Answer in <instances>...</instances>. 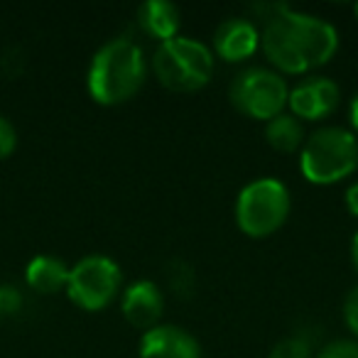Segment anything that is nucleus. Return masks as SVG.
<instances>
[{
	"mask_svg": "<svg viewBox=\"0 0 358 358\" xmlns=\"http://www.w3.org/2000/svg\"><path fill=\"white\" fill-rule=\"evenodd\" d=\"M152 69L162 86L189 94L204 89L214 76V52L204 42L177 35L167 42H159L152 55Z\"/></svg>",
	"mask_w": 358,
	"mask_h": 358,
	"instance_id": "3",
	"label": "nucleus"
},
{
	"mask_svg": "<svg viewBox=\"0 0 358 358\" xmlns=\"http://www.w3.org/2000/svg\"><path fill=\"white\" fill-rule=\"evenodd\" d=\"M302 174L314 185H334L358 167V140L351 130L329 125L312 133L299 155Z\"/></svg>",
	"mask_w": 358,
	"mask_h": 358,
	"instance_id": "4",
	"label": "nucleus"
},
{
	"mask_svg": "<svg viewBox=\"0 0 358 358\" xmlns=\"http://www.w3.org/2000/svg\"><path fill=\"white\" fill-rule=\"evenodd\" d=\"M265 138L280 152H294L304 145V128L294 115L280 113L265 125Z\"/></svg>",
	"mask_w": 358,
	"mask_h": 358,
	"instance_id": "14",
	"label": "nucleus"
},
{
	"mask_svg": "<svg viewBox=\"0 0 358 358\" xmlns=\"http://www.w3.org/2000/svg\"><path fill=\"white\" fill-rule=\"evenodd\" d=\"M346 209L351 211L353 216H358V182L346 189Z\"/></svg>",
	"mask_w": 358,
	"mask_h": 358,
	"instance_id": "20",
	"label": "nucleus"
},
{
	"mask_svg": "<svg viewBox=\"0 0 358 358\" xmlns=\"http://www.w3.org/2000/svg\"><path fill=\"white\" fill-rule=\"evenodd\" d=\"M25 280L35 292L55 294L69 282V268L59 258L52 255H35L25 268Z\"/></svg>",
	"mask_w": 358,
	"mask_h": 358,
	"instance_id": "13",
	"label": "nucleus"
},
{
	"mask_svg": "<svg viewBox=\"0 0 358 358\" xmlns=\"http://www.w3.org/2000/svg\"><path fill=\"white\" fill-rule=\"evenodd\" d=\"M351 125L358 130V94L351 99Z\"/></svg>",
	"mask_w": 358,
	"mask_h": 358,
	"instance_id": "21",
	"label": "nucleus"
},
{
	"mask_svg": "<svg viewBox=\"0 0 358 358\" xmlns=\"http://www.w3.org/2000/svg\"><path fill=\"white\" fill-rule=\"evenodd\" d=\"M179 22H182V15L169 0H148L138 8V25L155 40L167 42L177 37Z\"/></svg>",
	"mask_w": 358,
	"mask_h": 358,
	"instance_id": "12",
	"label": "nucleus"
},
{
	"mask_svg": "<svg viewBox=\"0 0 358 358\" xmlns=\"http://www.w3.org/2000/svg\"><path fill=\"white\" fill-rule=\"evenodd\" d=\"M289 89L278 71L263 69V66H250L234 76L229 86V99L236 108L248 118L273 120L282 113L287 106Z\"/></svg>",
	"mask_w": 358,
	"mask_h": 358,
	"instance_id": "6",
	"label": "nucleus"
},
{
	"mask_svg": "<svg viewBox=\"0 0 358 358\" xmlns=\"http://www.w3.org/2000/svg\"><path fill=\"white\" fill-rule=\"evenodd\" d=\"M319 358H358V341H334L319 353Z\"/></svg>",
	"mask_w": 358,
	"mask_h": 358,
	"instance_id": "18",
	"label": "nucleus"
},
{
	"mask_svg": "<svg viewBox=\"0 0 358 358\" xmlns=\"http://www.w3.org/2000/svg\"><path fill=\"white\" fill-rule=\"evenodd\" d=\"M353 13H356V15H358V3H356V6H353Z\"/></svg>",
	"mask_w": 358,
	"mask_h": 358,
	"instance_id": "23",
	"label": "nucleus"
},
{
	"mask_svg": "<svg viewBox=\"0 0 358 358\" xmlns=\"http://www.w3.org/2000/svg\"><path fill=\"white\" fill-rule=\"evenodd\" d=\"M343 317H346V324L358 338V285L351 287V292L346 294V302H343Z\"/></svg>",
	"mask_w": 358,
	"mask_h": 358,
	"instance_id": "19",
	"label": "nucleus"
},
{
	"mask_svg": "<svg viewBox=\"0 0 358 358\" xmlns=\"http://www.w3.org/2000/svg\"><path fill=\"white\" fill-rule=\"evenodd\" d=\"M268 358H312V346L302 336H287L270 351Z\"/></svg>",
	"mask_w": 358,
	"mask_h": 358,
	"instance_id": "15",
	"label": "nucleus"
},
{
	"mask_svg": "<svg viewBox=\"0 0 358 358\" xmlns=\"http://www.w3.org/2000/svg\"><path fill=\"white\" fill-rule=\"evenodd\" d=\"M15 145H17L15 128H13V123L6 118V115H0V159L10 157Z\"/></svg>",
	"mask_w": 358,
	"mask_h": 358,
	"instance_id": "17",
	"label": "nucleus"
},
{
	"mask_svg": "<svg viewBox=\"0 0 358 358\" xmlns=\"http://www.w3.org/2000/svg\"><path fill=\"white\" fill-rule=\"evenodd\" d=\"M164 309V297L152 280L133 282L123 294V314L133 327L152 329L157 327Z\"/></svg>",
	"mask_w": 358,
	"mask_h": 358,
	"instance_id": "11",
	"label": "nucleus"
},
{
	"mask_svg": "<svg viewBox=\"0 0 358 358\" xmlns=\"http://www.w3.org/2000/svg\"><path fill=\"white\" fill-rule=\"evenodd\" d=\"M120 282H123V273L115 260L106 255H86L74 268H69L66 292L81 309L96 312L113 302Z\"/></svg>",
	"mask_w": 358,
	"mask_h": 358,
	"instance_id": "7",
	"label": "nucleus"
},
{
	"mask_svg": "<svg viewBox=\"0 0 358 358\" xmlns=\"http://www.w3.org/2000/svg\"><path fill=\"white\" fill-rule=\"evenodd\" d=\"M289 206L292 201L287 187L280 179L263 177L241 189L236 201V221L245 236L265 238L287 221Z\"/></svg>",
	"mask_w": 358,
	"mask_h": 358,
	"instance_id": "5",
	"label": "nucleus"
},
{
	"mask_svg": "<svg viewBox=\"0 0 358 358\" xmlns=\"http://www.w3.org/2000/svg\"><path fill=\"white\" fill-rule=\"evenodd\" d=\"M268 10L260 45L270 62L287 74H299L327 64L338 50V32L324 17L292 10L287 6L260 8Z\"/></svg>",
	"mask_w": 358,
	"mask_h": 358,
	"instance_id": "1",
	"label": "nucleus"
},
{
	"mask_svg": "<svg viewBox=\"0 0 358 358\" xmlns=\"http://www.w3.org/2000/svg\"><path fill=\"white\" fill-rule=\"evenodd\" d=\"M351 260H353V265H356V270H358V231L353 234V238H351Z\"/></svg>",
	"mask_w": 358,
	"mask_h": 358,
	"instance_id": "22",
	"label": "nucleus"
},
{
	"mask_svg": "<svg viewBox=\"0 0 358 358\" xmlns=\"http://www.w3.org/2000/svg\"><path fill=\"white\" fill-rule=\"evenodd\" d=\"M258 27L245 17H226L214 35L216 55L226 62H243L258 50Z\"/></svg>",
	"mask_w": 358,
	"mask_h": 358,
	"instance_id": "10",
	"label": "nucleus"
},
{
	"mask_svg": "<svg viewBox=\"0 0 358 358\" xmlns=\"http://www.w3.org/2000/svg\"><path fill=\"white\" fill-rule=\"evenodd\" d=\"M148 74L140 45L128 37L106 42L94 55L89 66V94L103 106H118L133 99Z\"/></svg>",
	"mask_w": 358,
	"mask_h": 358,
	"instance_id": "2",
	"label": "nucleus"
},
{
	"mask_svg": "<svg viewBox=\"0 0 358 358\" xmlns=\"http://www.w3.org/2000/svg\"><path fill=\"white\" fill-rule=\"evenodd\" d=\"M140 358H201V346L187 329L157 324L140 338Z\"/></svg>",
	"mask_w": 358,
	"mask_h": 358,
	"instance_id": "9",
	"label": "nucleus"
},
{
	"mask_svg": "<svg viewBox=\"0 0 358 358\" xmlns=\"http://www.w3.org/2000/svg\"><path fill=\"white\" fill-rule=\"evenodd\" d=\"M338 91L336 81L327 79V76H312L304 79L289 91L287 106L297 118L304 120H322L331 113L338 106Z\"/></svg>",
	"mask_w": 358,
	"mask_h": 358,
	"instance_id": "8",
	"label": "nucleus"
},
{
	"mask_svg": "<svg viewBox=\"0 0 358 358\" xmlns=\"http://www.w3.org/2000/svg\"><path fill=\"white\" fill-rule=\"evenodd\" d=\"M22 307V294L13 285H0V314H17Z\"/></svg>",
	"mask_w": 358,
	"mask_h": 358,
	"instance_id": "16",
	"label": "nucleus"
}]
</instances>
